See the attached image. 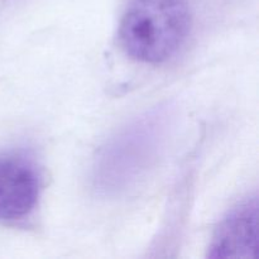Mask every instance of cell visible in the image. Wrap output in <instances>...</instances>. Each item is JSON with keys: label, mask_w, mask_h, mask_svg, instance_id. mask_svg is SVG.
<instances>
[{"label": "cell", "mask_w": 259, "mask_h": 259, "mask_svg": "<svg viewBox=\"0 0 259 259\" xmlns=\"http://www.w3.org/2000/svg\"><path fill=\"white\" fill-rule=\"evenodd\" d=\"M187 0H129L120 22V42L131 57L147 63L171 58L189 34Z\"/></svg>", "instance_id": "6da1fadb"}, {"label": "cell", "mask_w": 259, "mask_h": 259, "mask_svg": "<svg viewBox=\"0 0 259 259\" xmlns=\"http://www.w3.org/2000/svg\"><path fill=\"white\" fill-rule=\"evenodd\" d=\"M161 125V116H146L106 144L95 168L99 189L119 192L136 184L146 174L159 151L163 132Z\"/></svg>", "instance_id": "7a4b0ae2"}, {"label": "cell", "mask_w": 259, "mask_h": 259, "mask_svg": "<svg viewBox=\"0 0 259 259\" xmlns=\"http://www.w3.org/2000/svg\"><path fill=\"white\" fill-rule=\"evenodd\" d=\"M209 249L210 258H257V197L238 205L223 219Z\"/></svg>", "instance_id": "277c9868"}, {"label": "cell", "mask_w": 259, "mask_h": 259, "mask_svg": "<svg viewBox=\"0 0 259 259\" xmlns=\"http://www.w3.org/2000/svg\"><path fill=\"white\" fill-rule=\"evenodd\" d=\"M40 176L35 162L22 151L0 152V220L28 217L39 196Z\"/></svg>", "instance_id": "3957f363"}]
</instances>
